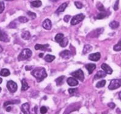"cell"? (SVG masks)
Instances as JSON below:
<instances>
[{
    "instance_id": "44",
    "label": "cell",
    "mask_w": 121,
    "mask_h": 114,
    "mask_svg": "<svg viewBox=\"0 0 121 114\" xmlns=\"http://www.w3.org/2000/svg\"><path fill=\"white\" fill-rule=\"evenodd\" d=\"M119 96L120 99L121 100V91L119 92Z\"/></svg>"
},
{
    "instance_id": "37",
    "label": "cell",
    "mask_w": 121,
    "mask_h": 114,
    "mask_svg": "<svg viewBox=\"0 0 121 114\" xmlns=\"http://www.w3.org/2000/svg\"><path fill=\"white\" fill-rule=\"evenodd\" d=\"M47 112V108L45 106H42L40 108V113L41 114H45Z\"/></svg>"
},
{
    "instance_id": "25",
    "label": "cell",
    "mask_w": 121,
    "mask_h": 114,
    "mask_svg": "<svg viewBox=\"0 0 121 114\" xmlns=\"http://www.w3.org/2000/svg\"><path fill=\"white\" fill-rule=\"evenodd\" d=\"M31 6L34 7V8H39L42 5V2L40 0H36V1H34L31 3Z\"/></svg>"
},
{
    "instance_id": "47",
    "label": "cell",
    "mask_w": 121,
    "mask_h": 114,
    "mask_svg": "<svg viewBox=\"0 0 121 114\" xmlns=\"http://www.w3.org/2000/svg\"><path fill=\"white\" fill-rule=\"evenodd\" d=\"M2 82H3V79L0 77V83H2Z\"/></svg>"
},
{
    "instance_id": "10",
    "label": "cell",
    "mask_w": 121,
    "mask_h": 114,
    "mask_svg": "<svg viewBox=\"0 0 121 114\" xmlns=\"http://www.w3.org/2000/svg\"><path fill=\"white\" fill-rule=\"evenodd\" d=\"M103 31H104V28H99V29H97L95 31L91 32V33L89 34V36L91 37H98L100 34H102Z\"/></svg>"
},
{
    "instance_id": "38",
    "label": "cell",
    "mask_w": 121,
    "mask_h": 114,
    "mask_svg": "<svg viewBox=\"0 0 121 114\" xmlns=\"http://www.w3.org/2000/svg\"><path fill=\"white\" fill-rule=\"evenodd\" d=\"M75 5L76 7H77L78 9H81V8H83V5H82V3H81L80 2H75Z\"/></svg>"
},
{
    "instance_id": "14",
    "label": "cell",
    "mask_w": 121,
    "mask_h": 114,
    "mask_svg": "<svg viewBox=\"0 0 121 114\" xmlns=\"http://www.w3.org/2000/svg\"><path fill=\"white\" fill-rule=\"evenodd\" d=\"M67 82L69 84V85L72 87L77 86V85L78 84V82L74 77H69V78H68L67 80Z\"/></svg>"
},
{
    "instance_id": "7",
    "label": "cell",
    "mask_w": 121,
    "mask_h": 114,
    "mask_svg": "<svg viewBox=\"0 0 121 114\" xmlns=\"http://www.w3.org/2000/svg\"><path fill=\"white\" fill-rule=\"evenodd\" d=\"M101 55L99 52H97L95 53H92L89 56V59L93 61H97L100 59Z\"/></svg>"
},
{
    "instance_id": "4",
    "label": "cell",
    "mask_w": 121,
    "mask_h": 114,
    "mask_svg": "<svg viewBox=\"0 0 121 114\" xmlns=\"http://www.w3.org/2000/svg\"><path fill=\"white\" fill-rule=\"evenodd\" d=\"M84 18H85V16L83 14H78L75 16H74L72 18V20H71V25H75L81 22V21H83Z\"/></svg>"
},
{
    "instance_id": "20",
    "label": "cell",
    "mask_w": 121,
    "mask_h": 114,
    "mask_svg": "<svg viewBox=\"0 0 121 114\" xmlns=\"http://www.w3.org/2000/svg\"><path fill=\"white\" fill-rule=\"evenodd\" d=\"M21 36L24 40H29L31 37V34L29 31H24L22 33Z\"/></svg>"
},
{
    "instance_id": "12",
    "label": "cell",
    "mask_w": 121,
    "mask_h": 114,
    "mask_svg": "<svg viewBox=\"0 0 121 114\" xmlns=\"http://www.w3.org/2000/svg\"><path fill=\"white\" fill-rule=\"evenodd\" d=\"M42 27L45 29V30H51L52 27V22L50 21V20L49 19H46L43 21V23H42Z\"/></svg>"
},
{
    "instance_id": "2",
    "label": "cell",
    "mask_w": 121,
    "mask_h": 114,
    "mask_svg": "<svg viewBox=\"0 0 121 114\" xmlns=\"http://www.w3.org/2000/svg\"><path fill=\"white\" fill-rule=\"evenodd\" d=\"M31 56H32V51L29 49H25L18 56V60L23 61V60L28 59L31 57Z\"/></svg>"
},
{
    "instance_id": "27",
    "label": "cell",
    "mask_w": 121,
    "mask_h": 114,
    "mask_svg": "<svg viewBox=\"0 0 121 114\" xmlns=\"http://www.w3.org/2000/svg\"><path fill=\"white\" fill-rule=\"evenodd\" d=\"M119 26V23L116 21H112L109 23V27L111 29H116Z\"/></svg>"
},
{
    "instance_id": "48",
    "label": "cell",
    "mask_w": 121,
    "mask_h": 114,
    "mask_svg": "<svg viewBox=\"0 0 121 114\" xmlns=\"http://www.w3.org/2000/svg\"><path fill=\"white\" fill-rule=\"evenodd\" d=\"M5 1H13V0H5Z\"/></svg>"
},
{
    "instance_id": "49",
    "label": "cell",
    "mask_w": 121,
    "mask_h": 114,
    "mask_svg": "<svg viewBox=\"0 0 121 114\" xmlns=\"http://www.w3.org/2000/svg\"><path fill=\"white\" fill-rule=\"evenodd\" d=\"M53 1H58V0H52Z\"/></svg>"
},
{
    "instance_id": "34",
    "label": "cell",
    "mask_w": 121,
    "mask_h": 114,
    "mask_svg": "<svg viewBox=\"0 0 121 114\" xmlns=\"http://www.w3.org/2000/svg\"><path fill=\"white\" fill-rule=\"evenodd\" d=\"M18 21H19L20 23H26L28 22V19L25 17H20L18 18Z\"/></svg>"
},
{
    "instance_id": "31",
    "label": "cell",
    "mask_w": 121,
    "mask_h": 114,
    "mask_svg": "<svg viewBox=\"0 0 121 114\" xmlns=\"http://www.w3.org/2000/svg\"><path fill=\"white\" fill-rule=\"evenodd\" d=\"M96 6H97V8L98 9V10L101 11V12H105V9L104 8V5H102L101 3H98Z\"/></svg>"
},
{
    "instance_id": "23",
    "label": "cell",
    "mask_w": 121,
    "mask_h": 114,
    "mask_svg": "<svg viewBox=\"0 0 121 114\" xmlns=\"http://www.w3.org/2000/svg\"><path fill=\"white\" fill-rule=\"evenodd\" d=\"M22 91H26L29 88V85L27 83L26 80L25 79L22 80Z\"/></svg>"
},
{
    "instance_id": "50",
    "label": "cell",
    "mask_w": 121,
    "mask_h": 114,
    "mask_svg": "<svg viewBox=\"0 0 121 114\" xmlns=\"http://www.w3.org/2000/svg\"><path fill=\"white\" fill-rule=\"evenodd\" d=\"M1 88H0V92H1Z\"/></svg>"
},
{
    "instance_id": "15",
    "label": "cell",
    "mask_w": 121,
    "mask_h": 114,
    "mask_svg": "<svg viewBox=\"0 0 121 114\" xmlns=\"http://www.w3.org/2000/svg\"><path fill=\"white\" fill-rule=\"evenodd\" d=\"M85 67H86V68L87 69V71H88L89 74H91L92 73V72L94 71V70L96 68V65L95 64L90 63L86 64Z\"/></svg>"
},
{
    "instance_id": "40",
    "label": "cell",
    "mask_w": 121,
    "mask_h": 114,
    "mask_svg": "<svg viewBox=\"0 0 121 114\" xmlns=\"http://www.w3.org/2000/svg\"><path fill=\"white\" fill-rule=\"evenodd\" d=\"M70 17H71L70 15H65V16L64 17V22H65L66 23H68L70 19Z\"/></svg>"
},
{
    "instance_id": "46",
    "label": "cell",
    "mask_w": 121,
    "mask_h": 114,
    "mask_svg": "<svg viewBox=\"0 0 121 114\" xmlns=\"http://www.w3.org/2000/svg\"><path fill=\"white\" fill-rule=\"evenodd\" d=\"M42 56H43V53H40V54H39V56H40V58H41Z\"/></svg>"
},
{
    "instance_id": "17",
    "label": "cell",
    "mask_w": 121,
    "mask_h": 114,
    "mask_svg": "<svg viewBox=\"0 0 121 114\" xmlns=\"http://www.w3.org/2000/svg\"><path fill=\"white\" fill-rule=\"evenodd\" d=\"M49 45L48 44H44V45H41V44H36L34 47L35 50H46L48 48Z\"/></svg>"
},
{
    "instance_id": "1",
    "label": "cell",
    "mask_w": 121,
    "mask_h": 114,
    "mask_svg": "<svg viewBox=\"0 0 121 114\" xmlns=\"http://www.w3.org/2000/svg\"><path fill=\"white\" fill-rule=\"evenodd\" d=\"M31 74L37 79L38 82H40L47 77V74L43 68H36L31 72Z\"/></svg>"
},
{
    "instance_id": "6",
    "label": "cell",
    "mask_w": 121,
    "mask_h": 114,
    "mask_svg": "<svg viewBox=\"0 0 121 114\" xmlns=\"http://www.w3.org/2000/svg\"><path fill=\"white\" fill-rule=\"evenodd\" d=\"M7 88L10 92L15 93L17 90V85L15 82L12 81V80H9L7 83Z\"/></svg>"
},
{
    "instance_id": "16",
    "label": "cell",
    "mask_w": 121,
    "mask_h": 114,
    "mask_svg": "<svg viewBox=\"0 0 121 114\" xmlns=\"http://www.w3.org/2000/svg\"><path fill=\"white\" fill-rule=\"evenodd\" d=\"M106 73H105V71H99L97 73H96L94 79H100V78H103V77H106Z\"/></svg>"
},
{
    "instance_id": "43",
    "label": "cell",
    "mask_w": 121,
    "mask_h": 114,
    "mask_svg": "<svg viewBox=\"0 0 121 114\" xmlns=\"http://www.w3.org/2000/svg\"><path fill=\"white\" fill-rule=\"evenodd\" d=\"M11 107H7V109H6V111L7 112H10V110H11Z\"/></svg>"
},
{
    "instance_id": "5",
    "label": "cell",
    "mask_w": 121,
    "mask_h": 114,
    "mask_svg": "<svg viewBox=\"0 0 121 114\" xmlns=\"http://www.w3.org/2000/svg\"><path fill=\"white\" fill-rule=\"evenodd\" d=\"M71 75L75 79H78L79 80H80L81 82H83L84 80V73L83 72V71L81 69H78L75 72H73L71 74Z\"/></svg>"
},
{
    "instance_id": "30",
    "label": "cell",
    "mask_w": 121,
    "mask_h": 114,
    "mask_svg": "<svg viewBox=\"0 0 121 114\" xmlns=\"http://www.w3.org/2000/svg\"><path fill=\"white\" fill-rule=\"evenodd\" d=\"M106 84V80H101V81L99 82L97 84H96V87L97 88H102L104 87V86Z\"/></svg>"
},
{
    "instance_id": "28",
    "label": "cell",
    "mask_w": 121,
    "mask_h": 114,
    "mask_svg": "<svg viewBox=\"0 0 121 114\" xmlns=\"http://www.w3.org/2000/svg\"><path fill=\"white\" fill-rule=\"evenodd\" d=\"M68 42H69V41H68V39L67 38V37H64L63 39V40L62 41L60 42V43H59V45L61 47H65L67 46L68 44Z\"/></svg>"
},
{
    "instance_id": "13",
    "label": "cell",
    "mask_w": 121,
    "mask_h": 114,
    "mask_svg": "<svg viewBox=\"0 0 121 114\" xmlns=\"http://www.w3.org/2000/svg\"><path fill=\"white\" fill-rule=\"evenodd\" d=\"M21 110L24 114H30V105L28 103H25L22 105Z\"/></svg>"
},
{
    "instance_id": "8",
    "label": "cell",
    "mask_w": 121,
    "mask_h": 114,
    "mask_svg": "<svg viewBox=\"0 0 121 114\" xmlns=\"http://www.w3.org/2000/svg\"><path fill=\"white\" fill-rule=\"evenodd\" d=\"M59 55L64 59H69L72 56V53L68 50H65L60 52L59 53Z\"/></svg>"
},
{
    "instance_id": "11",
    "label": "cell",
    "mask_w": 121,
    "mask_h": 114,
    "mask_svg": "<svg viewBox=\"0 0 121 114\" xmlns=\"http://www.w3.org/2000/svg\"><path fill=\"white\" fill-rule=\"evenodd\" d=\"M101 68L104 71H105L106 74H111L112 73V69L111 68V67H109L108 64H106L105 63H103L101 66Z\"/></svg>"
},
{
    "instance_id": "29",
    "label": "cell",
    "mask_w": 121,
    "mask_h": 114,
    "mask_svg": "<svg viewBox=\"0 0 121 114\" xmlns=\"http://www.w3.org/2000/svg\"><path fill=\"white\" fill-rule=\"evenodd\" d=\"M106 16H107V14L105 12H101V13L97 15L96 18H97V19H99V20L103 19V18L106 17Z\"/></svg>"
},
{
    "instance_id": "39",
    "label": "cell",
    "mask_w": 121,
    "mask_h": 114,
    "mask_svg": "<svg viewBox=\"0 0 121 114\" xmlns=\"http://www.w3.org/2000/svg\"><path fill=\"white\" fill-rule=\"evenodd\" d=\"M69 93L70 95H73V93H75L77 91V88H69Z\"/></svg>"
},
{
    "instance_id": "45",
    "label": "cell",
    "mask_w": 121,
    "mask_h": 114,
    "mask_svg": "<svg viewBox=\"0 0 121 114\" xmlns=\"http://www.w3.org/2000/svg\"><path fill=\"white\" fill-rule=\"evenodd\" d=\"M117 112H118V114H120V113H121V111H120V110L119 109H117Z\"/></svg>"
},
{
    "instance_id": "3",
    "label": "cell",
    "mask_w": 121,
    "mask_h": 114,
    "mask_svg": "<svg viewBox=\"0 0 121 114\" xmlns=\"http://www.w3.org/2000/svg\"><path fill=\"white\" fill-rule=\"evenodd\" d=\"M121 87V79H113L109 83L108 88L110 90H114Z\"/></svg>"
},
{
    "instance_id": "33",
    "label": "cell",
    "mask_w": 121,
    "mask_h": 114,
    "mask_svg": "<svg viewBox=\"0 0 121 114\" xmlns=\"http://www.w3.org/2000/svg\"><path fill=\"white\" fill-rule=\"evenodd\" d=\"M20 103V101H17V100H15V101H6L4 104V107L8 106L9 104H18Z\"/></svg>"
},
{
    "instance_id": "18",
    "label": "cell",
    "mask_w": 121,
    "mask_h": 114,
    "mask_svg": "<svg viewBox=\"0 0 121 114\" xmlns=\"http://www.w3.org/2000/svg\"><path fill=\"white\" fill-rule=\"evenodd\" d=\"M67 6V3H62V5H60V6H59V7L58 8V9L56 10V12L57 14H59L60 13V12H64V11L65 10V9H66Z\"/></svg>"
},
{
    "instance_id": "36",
    "label": "cell",
    "mask_w": 121,
    "mask_h": 114,
    "mask_svg": "<svg viewBox=\"0 0 121 114\" xmlns=\"http://www.w3.org/2000/svg\"><path fill=\"white\" fill-rule=\"evenodd\" d=\"M27 14H28V15H29L30 17L32 18L33 19H34V18L36 17V14H35V13H34V12H31V11H28Z\"/></svg>"
},
{
    "instance_id": "41",
    "label": "cell",
    "mask_w": 121,
    "mask_h": 114,
    "mask_svg": "<svg viewBox=\"0 0 121 114\" xmlns=\"http://www.w3.org/2000/svg\"><path fill=\"white\" fill-rule=\"evenodd\" d=\"M108 106L109 107V108H111V109H113L116 107V104L113 103V102H110V103H108Z\"/></svg>"
},
{
    "instance_id": "32",
    "label": "cell",
    "mask_w": 121,
    "mask_h": 114,
    "mask_svg": "<svg viewBox=\"0 0 121 114\" xmlns=\"http://www.w3.org/2000/svg\"><path fill=\"white\" fill-rule=\"evenodd\" d=\"M113 49L114 50L116 51V52H119V51L121 50V41H120L118 43L114 46Z\"/></svg>"
},
{
    "instance_id": "22",
    "label": "cell",
    "mask_w": 121,
    "mask_h": 114,
    "mask_svg": "<svg viewBox=\"0 0 121 114\" xmlns=\"http://www.w3.org/2000/svg\"><path fill=\"white\" fill-rule=\"evenodd\" d=\"M10 71L8 69H3L0 71V76H3V77H8L10 75Z\"/></svg>"
},
{
    "instance_id": "35",
    "label": "cell",
    "mask_w": 121,
    "mask_h": 114,
    "mask_svg": "<svg viewBox=\"0 0 121 114\" xmlns=\"http://www.w3.org/2000/svg\"><path fill=\"white\" fill-rule=\"evenodd\" d=\"M4 10V3L3 1H0V14H1Z\"/></svg>"
},
{
    "instance_id": "24",
    "label": "cell",
    "mask_w": 121,
    "mask_h": 114,
    "mask_svg": "<svg viewBox=\"0 0 121 114\" xmlns=\"http://www.w3.org/2000/svg\"><path fill=\"white\" fill-rule=\"evenodd\" d=\"M64 79H65V77H64V76H61V77H59L58 78H57V79H56V80H55L57 85H58V86H60V85L63 84Z\"/></svg>"
},
{
    "instance_id": "21",
    "label": "cell",
    "mask_w": 121,
    "mask_h": 114,
    "mask_svg": "<svg viewBox=\"0 0 121 114\" xmlns=\"http://www.w3.org/2000/svg\"><path fill=\"white\" fill-rule=\"evenodd\" d=\"M92 50V47L90 45H86L84 46L83 50V54H86V53H89V52H91Z\"/></svg>"
},
{
    "instance_id": "26",
    "label": "cell",
    "mask_w": 121,
    "mask_h": 114,
    "mask_svg": "<svg viewBox=\"0 0 121 114\" xmlns=\"http://www.w3.org/2000/svg\"><path fill=\"white\" fill-rule=\"evenodd\" d=\"M45 60L48 63H51L55 59V56L51 55H47L44 58Z\"/></svg>"
},
{
    "instance_id": "9",
    "label": "cell",
    "mask_w": 121,
    "mask_h": 114,
    "mask_svg": "<svg viewBox=\"0 0 121 114\" xmlns=\"http://www.w3.org/2000/svg\"><path fill=\"white\" fill-rule=\"evenodd\" d=\"M0 41L3 42H9V38L8 34L0 29Z\"/></svg>"
},
{
    "instance_id": "19",
    "label": "cell",
    "mask_w": 121,
    "mask_h": 114,
    "mask_svg": "<svg viewBox=\"0 0 121 114\" xmlns=\"http://www.w3.org/2000/svg\"><path fill=\"white\" fill-rule=\"evenodd\" d=\"M64 38V34H62V33H58L55 36V41H56V42H58V43H60V42L62 41L63 40V39Z\"/></svg>"
},
{
    "instance_id": "42",
    "label": "cell",
    "mask_w": 121,
    "mask_h": 114,
    "mask_svg": "<svg viewBox=\"0 0 121 114\" xmlns=\"http://www.w3.org/2000/svg\"><path fill=\"white\" fill-rule=\"evenodd\" d=\"M119 0H117L116 2L115 3V5L114 6V9L115 10H117L119 8Z\"/></svg>"
}]
</instances>
